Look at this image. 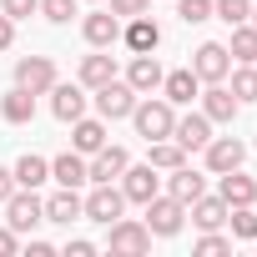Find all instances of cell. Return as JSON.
Segmentation results:
<instances>
[{
    "label": "cell",
    "mask_w": 257,
    "mask_h": 257,
    "mask_svg": "<svg viewBox=\"0 0 257 257\" xmlns=\"http://www.w3.org/2000/svg\"><path fill=\"white\" fill-rule=\"evenodd\" d=\"M132 121H137V137H147V142H162V137H172V126H177V106L167 101V96H137V106H132Z\"/></svg>",
    "instance_id": "1"
},
{
    "label": "cell",
    "mask_w": 257,
    "mask_h": 257,
    "mask_svg": "<svg viewBox=\"0 0 257 257\" xmlns=\"http://www.w3.org/2000/svg\"><path fill=\"white\" fill-rule=\"evenodd\" d=\"M81 217H86V222L111 227L116 217H126V192H121L116 182H96V192H91V197H81Z\"/></svg>",
    "instance_id": "2"
},
{
    "label": "cell",
    "mask_w": 257,
    "mask_h": 257,
    "mask_svg": "<svg viewBox=\"0 0 257 257\" xmlns=\"http://www.w3.org/2000/svg\"><path fill=\"white\" fill-rule=\"evenodd\" d=\"M46 222V202L31 192V187H16V197L6 202V227L21 237V232H31V227H41Z\"/></svg>",
    "instance_id": "3"
},
{
    "label": "cell",
    "mask_w": 257,
    "mask_h": 257,
    "mask_svg": "<svg viewBox=\"0 0 257 257\" xmlns=\"http://www.w3.org/2000/svg\"><path fill=\"white\" fill-rule=\"evenodd\" d=\"M116 257H142L147 247H152V227L147 222H137V217H116L111 222V242H106Z\"/></svg>",
    "instance_id": "4"
},
{
    "label": "cell",
    "mask_w": 257,
    "mask_h": 257,
    "mask_svg": "<svg viewBox=\"0 0 257 257\" xmlns=\"http://www.w3.org/2000/svg\"><path fill=\"white\" fill-rule=\"evenodd\" d=\"M182 222H187V207H182L177 197L157 192V197L147 202V227H152V237H177Z\"/></svg>",
    "instance_id": "5"
},
{
    "label": "cell",
    "mask_w": 257,
    "mask_h": 257,
    "mask_svg": "<svg viewBox=\"0 0 257 257\" xmlns=\"http://www.w3.org/2000/svg\"><path fill=\"white\" fill-rule=\"evenodd\" d=\"M192 71H197V81H227V71H232V56H227V46L222 41H202L197 51H192Z\"/></svg>",
    "instance_id": "6"
},
{
    "label": "cell",
    "mask_w": 257,
    "mask_h": 257,
    "mask_svg": "<svg viewBox=\"0 0 257 257\" xmlns=\"http://www.w3.org/2000/svg\"><path fill=\"white\" fill-rule=\"evenodd\" d=\"M16 86H26L31 96H46L56 86V61L51 56H21L16 61Z\"/></svg>",
    "instance_id": "7"
},
{
    "label": "cell",
    "mask_w": 257,
    "mask_h": 257,
    "mask_svg": "<svg viewBox=\"0 0 257 257\" xmlns=\"http://www.w3.org/2000/svg\"><path fill=\"white\" fill-rule=\"evenodd\" d=\"M121 192H126V202L147 207V202L162 192V172H157L152 162H142V167H126V172H121Z\"/></svg>",
    "instance_id": "8"
},
{
    "label": "cell",
    "mask_w": 257,
    "mask_h": 257,
    "mask_svg": "<svg viewBox=\"0 0 257 257\" xmlns=\"http://www.w3.org/2000/svg\"><path fill=\"white\" fill-rule=\"evenodd\" d=\"M132 106H137V91L126 86V81H106V86H96V111H101V121L132 116Z\"/></svg>",
    "instance_id": "9"
},
{
    "label": "cell",
    "mask_w": 257,
    "mask_h": 257,
    "mask_svg": "<svg viewBox=\"0 0 257 257\" xmlns=\"http://www.w3.org/2000/svg\"><path fill=\"white\" fill-rule=\"evenodd\" d=\"M132 167V157H126V147H101V152H91V162H86V182H121V172Z\"/></svg>",
    "instance_id": "10"
},
{
    "label": "cell",
    "mask_w": 257,
    "mask_h": 257,
    "mask_svg": "<svg viewBox=\"0 0 257 257\" xmlns=\"http://www.w3.org/2000/svg\"><path fill=\"white\" fill-rule=\"evenodd\" d=\"M202 152H207V172H217V177H222V172H237V167L247 162V147H242L237 137H212Z\"/></svg>",
    "instance_id": "11"
},
{
    "label": "cell",
    "mask_w": 257,
    "mask_h": 257,
    "mask_svg": "<svg viewBox=\"0 0 257 257\" xmlns=\"http://www.w3.org/2000/svg\"><path fill=\"white\" fill-rule=\"evenodd\" d=\"M121 41H126V51H132V56H147V51L162 46V26H157L152 16H132V21L121 26Z\"/></svg>",
    "instance_id": "12"
},
{
    "label": "cell",
    "mask_w": 257,
    "mask_h": 257,
    "mask_svg": "<svg viewBox=\"0 0 257 257\" xmlns=\"http://www.w3.org/2000/svg\"><path fill=\"white\" fill-rule=\"evenodd\" d=\"M162 61L147 51V56H132V66H126V86H132L137 96H152V91H162Z\"/></svg>",
    "instance_id": "13"
},
{
    "label": "cell",
    "mask_w": 257,
    "mask_h": 257,
    "mask_svg": "<svg viewBox=\"0 0 257 257\" xmlns=\"http://www.w3.org/2000/svg\"><path fill=\"white\" fill-rule=\"evenodd\" d=\"M172 142H177L182 152H202V147L212 142V121H207L202 111H192V116H177V126H172Z\"/></svg>",
    "instance_id": "14"
},
{
    "label": "cell",
    "mask_w": 257,
    "mask_h": 257,
    "mask_svg": "<svg viewBox=\"0 0 257 257\" xmlns=\"http://www.w3.org/2000/svg\"><path fill=\"white\" fill-rule=\"evenodd\" d=\"M162 96H167L172 106H192V101L202 96V81H197V71H192V66H182V71H167V76H162Z\"/></svg>",
    "instance_id": "15"
},
{
    "label": "cell",
    "mask_w": 257,
    "mask_h": 257,
    "mask_svg": "<svg viewBox=\"0 0 257 257\" xmlns=\"http://www.w3.org/2000/svg\"><path fill=\"white\" fill-rule=\"evenodd\" d=\"M237 106H242V101H237V96H232V91H227L222 81H212V86L202 91V116H207L212 126H217V121H222V126H232Z\"/></svg>",
    "instance_id": "16"
},
{
    "label": "cell",
    "mask_w": 257,
    "mask_h": 257,
    "mask_svg": "<svg viewBox=\"0 0 257 257\" xmlns=\"http://www.w3.org/2000/svg\"><path fill=\"white\" fill-rule=\"evenodd\" d=\"M81 36H86L96 51H106V46H116V41H121V21H116L111 11H91V16L81 21Z\"/></svg>",
    "instance_id": "17"
},
{
    "label": "cell",
    "mask_w": 257,
    "mask_h": 257,
    "mask_svg": "<svg viewBox=\"0 0 257 257\" xmlns=\"http://www.w3.org/2000/svg\"><path fill=\"white\" fill-rule=\"evenodd\" d=\"M202 192H207V177H202V172H192V167H187V162H182V167H172V172H167V197H177V202H182V207H187V202H197V197H202Z\"/></svg>",
    "instance_id": "18"
},
{
    "label": "cell",
    "mask_w": 257,
    "mask_h": 257,
    "mask_svg": "<svg viewBox=\"0 0 257 257\" xmlns=\"http://www.w3.org/2000/svg\"><path fill=\"white\" fill-rule=\"evenodd\" d=\"M51 111H56V121H76V116H86V86H51Z\"/></svg>",
    "instance_id": "19"
},
{
    "label": "cell",
    "mask_w": 257,
    "mask_h": 257,
    "mask_svg": "<svg viewBox=\"0 0 257 257\" xmlns=\"http://www.w3.org/2000/svg\"><path fill=\"white\" fill-rule=\"evenodd\" d=\"M217 197H222L227 207H252V202H257V182H252V177H242V167H237V172H222Z\"/></svg>",
    "instance_id": "20"
},
{
    "label": "cell",
    "mask_w": 257,
    "mask_h": 257,
    "mask_svg": "<svg viewBox=\"0 0 257 257\" xmlns=\"http://www.w3.org/2000/svg\"><path fill=\"white\" fill-rule=\"evenodd\" d=\"M46 222H56V227L81 222V197H76V187H61V192L46 197Z\"/></svg>",
    "instance_id": "21"
},
{
    "label": "cell",
    "mask_w": 257,
    "mask_h": 257,
    "mask_svg": "<svg viewBox=\"0 0 257 257\" xmlns=\"http://www.w3.org/2000/svg\"><path fill=\"white\" fill-rule=\"evenodd\" d=\"M71 147H76L81 157L101 152V147H106V121H86V116H76V121H71Z\"/></svg>",
    "instance_id": "22"
},
{
    "label": "cell",
    "mask_w": 257,
    "mask_h": 257,
    "mask_svg": "<svg viewBox=\"0 0 257 257\" xmlns=\"http://www.w3.org/2000/svg\"><path fill=\"white\" fill-rule=\"evenodd\" d=\"M227 56H232L237 66H257V26H252V21L232 26V41H227Z\"/></svg>",
    "instance_id": "23"
},
{
    "label": "cell",
    "mask_w": 257,
    "mask_h": 257,
    "mask_svg": "<svg viewBox=\"0 0 257 257\" xmlns=\"http://www.w3.org/2000/svg\"><path fill=\"white\" fill-rule=\"evenodd\" d=\"M0 116H6L11 126H26V121L36 116V96H31L26 86H16V91H6V96H0Z\"/></svg>",
    "instance_id": "24"
},
{
    "label": "cell",
    "mask_w": 257,
    "mask_h": 257,
    "mask_svg": "<svg viewBox=\"0 0 257 257\" xmlns=\"http://www.w3.org/2000/svg\"><path fill=\"white\" fill-rule=\"evenodd\" d=\"M187 212H192V222H197L202 232H212V227L227 222V202H222V197H207V192H202L197 202H187Z\"/></svg>",
    "instance_id": "25"
},
{
    "label": "cell",
    "mask_w": 257,
    "mask_h": 257,
    "mask_svg": "<svg viewBox=\"0 0 257 257\" xmlns=\"http://www.w3.org/2000/svg\"><path fill=\"white\" fill-rule=\"evenodd\" d=\"M51 182H61V187H81V182H86V157H81V152H61V157L51 162Z\"/></svg>",
    "instance_id": "26"
},
{
    "label": "cell",
    "mask_w": 257,
    "mask_h": 257,
    "mask_svg": "<svg viewBox=\"0 0 257 257\" xmlns=\"http://www.w3.org/2000/svg\"><path fill=\"white\" fill-rule=\"evenodd\" d=\"M11 172H16V187H31V192H36L41 182H51V162H46V157H36V152H26Z\"/></svg>",
    "instance_id": "27"
},
{
    "label": "cell",
    "mask_w": 257,
    "mask_h": 257,
    "mask_svg": "<svg viewBox=\"0 0 257 257\" xmlns=\"http://www.w3.org/2000/svg\"><path fill=\"white\" fill-rule=\"evenodd\" d=\"M106 81H116V61L101 51V56H86L81 61V86L86 91H96V86H106Z\"/></svg>",
    "instance_id": "28"
},
{
    "label": "cell",
    "mask_w": 257,
    "mask_h": 257,
    "mask_svg": "<svg viewBox=\"0 0 257 257\" xmlns=\"http://www.w3.org/2000/svg\"><path fill=\"white\" fill-rule=\"evenodd\" d=\"M147 162H152L157 172H172V167H182V162H187V152H182L172 137H162V142H152V157H147Z\"/></svg>",
    "instance_id": "29"
},
{
    "label": "cell",
    "mask_w": 257,
    "mask_h": 257,
    "mask_svg": "<svg viewBox=\"0 0 257 257\" xmlns=\"http://www.w3.org/2000/svg\"><path fill=\"white\" fill-rule=\"evenodd\" d=\"M227 222H232L237 242H257V212L252 207H227Z\"/></svg>",
    "instance_id": "30"
},
{
    "label": "cell",
    "mask_w": 257,
    "mask_h": 257,
    "mask_svg": "<svg viewBox=\"0 0 257 257\" xmlns=\"http://www.w3.org/2000/svg\"><path fill=\"white\" fill-rule=\"evenodd\" d=\"M227 76H232L227 91H232L237 101H257V66H237V71H227Z\"/></svg>",
    "instance_id": "31"
},
{
    "label": "cell",
    "mask_w": 257,
    "mask_h": 257,
    "mask_svg": "<svg viewBox=\"0 0 257 257\" xmlns=\"http://www.w3.org/2000/svg\"><path fill=\"white\" fill-rule=\"evenodd\" d=\"M212 16H217L222 26H242V21L252 16V0H212Z\"/></svg>",
    "instance_id": "32"
},
{
    "label": "cell",
    "mask_w": 257,
    "mask_h": 257,
    "mask_svg": "<svg viewBox=\"0 0 257 257\" xmlns=\"http://www.w3.org/2000/svg\"><path fill=\"white\" fill-rule=\"evenodd\" d=\"M192 252H202V257H222V252H232V237H222V232L212 227V232H202V237H197V247H192Z\"/></svg>",
    "instance_id": "33"
},
{
    "label": "cell",
    "mask_w": 257,
    "mask_h": 257,
    "mask_svg": "<svg viewBox=\"0 0 257 257\" xmlns=\"http://www.w3.org/2000/svg\"><path fill=\"white\" fill-rule=\"evenodd\" d=\"M177 16L187 26H202V21H212V0H177Z\"/></svg>",
    "instance_id": "34"
},
{
    "label": "cell",
    "mask_w": 257,
    "mask_h": 257,
    "mask_svg": "<svg viewBox=\"0 0 257 257\" xmlns=\"http://www.w3.org/2000/svg\"><path fill=\"white\" fill-rule=\"evenodd\" d=\"M41 16H46L51 26H66V21L76 16V0H41Z\"/></svg>",
    "instance_id": "35"
},
{
    "label": "cell",
    "mask_w": 257,
    "mask_h": 257,
    "mask_svg": "<svg viewBox=\"0 0 257 257\" xmlns=\"http://www.w3.org/2000/svg\"><path fill=\"white\" fill-rule=\"evenodd\" d=\"M116 21H132V16H147L152 11V0H111V6H106Z\"/></svg>",
    "instance_id": "36"
},
{
    "label": "cell",
    "mask_w": 257,
    "mask_h": 257,
    "mask_svg": "<svg viewBox=\"0 0 257 257\" xmlns=\"http://www.w3.org/2000/svg\"><path fill=\"white\" fill-rule=\"evenodd\" d=\"M0 11L11 21H31V16H41V0H0Z\"/></svg>",
    "instance_id": "37"
},
{
    "label": "cell",
    "mask_w": 257,
    "mask_h": 257,
    "mask_svg": "<svg viewBox=\"0 0 257 257\" xmlns=\"http://www.w3.org/2000/svg\"><path fill=\"white\" fill-rule=\"evenodd\" d=\"M66 257H96V242L76 237V242H66Z\"/></svg>",
    "instance_id": "38"
},
{
    "label": "cell",
    "mask_w": 257,
    "mask_h": 257,
    "mask_svg": "<svg viewBox=\"0 0 257 257\" xmlns=\"http://www.w3.org/2000/svg\"><path fill=\"white\" fill-rule=\"evenodd\" d=\"M16 197V172H6V167H0V207H6Z\"/></svg>",
    "instance_id": "39"
},
{
    "label": "cell",
    "mask_w": 257,
    "mask_h": 257,
    "mask_svg": "<svg viewBox=\"0 0 257 257\" xmlns=\"http://www.w3.org/2000/svg\"><path fill=\"white\" fill-rule=\"evenodd\" d=\"M11 41H16V21L0 11V51H11Z\"/></svg>",
    "instance_id": "40"
},
{
    "label": "cell",
    "mask_w": 257,
    "mask_h": 257,
    "mask_svg": "<svg viewBox=\"0 0 257 257\" xmlns=\"http://www.w3.org/2000/svg\"><path fill=\"white\" fill-rule=\"evenodd\" d=\"M11 252H16V232H11V227H0V257H11Z\"/></svg>",
    "instance_id": "41"
},
{
    "label": "cell",
    "mask_w": 257,
    "mask_h": 257,
    "mask_svg": "<svg viewBox=\"0 0 257 257\" xmlns=\"http://www.w3.org/2000/svg\"><path fill=\"white\" fill-rule=\"evenodd\" d=\"M26 252H31V257H56V247H51V242H41V237H36Z\"/></svg>",
    "instance_id": "42"
},
{
    "label": "cell",
    "mask_w": 257,
    "mask_h": 257,
    "mask_svg": "<svg viewBox=\"0 0 257 257\" xmlns=\"http://www.w3.org/2000/svg\"><path fill=\"white\" fill-rule=\"evenodd\" d=\"M247 21H252V26H257V6H252V16H247Z\"/></svg>",
    "instance_id": "43"
}]
</instances>
